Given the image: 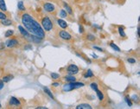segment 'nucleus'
<instances>
[{
  "label": "nucleus",
  "instance_id": "nucleus-22",
  "mask_svg": "<svg viewBox=\"0 0 140 109\" xmlns=\"http://www.w3.org/2000/svg\"><path fill=\"white\" fill-rule=\"evenodd\" d=\"M93 73L92 72V70H91V69H88L87 72L85 74L84 77H85V78H88V77H93Z\"/></svg>",
  "mask_w": 140,
  "mask_h": 109
},
{
  "label": "nucleus",
  "instance_id": "nucleus-29",
  "mask_svg": "<svg viewBox=\"0 0 140 109\" xmlns=\"http://www.w3.org/2000/svg\"><path fill=\"white\" fill-rule=\"evenodd\" d=\"M7 18V16L5 13H4L3 11H0V20H4V19Z\"/></svg>",
  "mask_w": 140,
  "mask_h": 109
},
{
  "label": "nucleus",
  "instance_id": "nucleus-38",
  "mask_svg": "<svg viewBox=\"0 0 140 109\" xmlns=\"http://www.w3.org/2000/svg\"><path fill=\"white\" fill-rule=\"evenodd\" d=\"M4 48H5V45H4V43H1V44H0V50H3Z\"/></svg>",
  "mask_w": 140,
  "mask_h": 109
},
{
  "label": "nucleus",
  "instance_id": "nucleus-39",
  "mask_svg": "<svg viewBox=\"0 0 140 109\" xmlns=\"http://www.w3.org/2000/svg\"><path fill=\"white\" fill-rule=\"evenodd\" d=\"M37 109H47V107H37Z\"/></svg>",
  "mask_w": 140,
  "mask_h": 109
},
{
  "label": "nucleus",
  "instance_id": "nucleus-8",
  "mask_svg": "<svg viewBox=\"0 0 140 109\" xmlns=\"http://www.w3.org/2000/svg\"><path fill=\"white\" fill-rule=\"evenodd\" d=\"M9 104L10 106H15V107H18V106H21V102L18 99H17L16 97H11L10 99Z\"/></svg>",
  "mask_w": 140,
  "mask_h": 109
},
{
  "label": "nucleus",
  "instance_id": "nucleus-10",
  "mask_svg": "<svg viewBox=\"0 0 140 109\" xmlns=\"http://www.w3.org/2000/svg\"><path fill=\"white\" fill-rule=\"evenodd\" d=\"M93 107H91L89 104H86V103H82L80 104L76 107V109H92Z\"/></svg>",
  "mask_w": 140,
  "mask_h": 109
},
{
  "label": "nucleus",
  "instance_id": "nucleus-32",
  "mask_svg": "<svg viewBox=\"0 0 140 109\" xmlns=\"http://www.w3.org/2000/svg\"><path fill=\"white\" fill-rule=\"evenodd\" d=\"M5 87V82L3 81V80H0V90H2Z\"/></svg>",
  "mask_w": 140,
  "mask_h": 109
},
{
  "label": "nucleus",
  "instance_id": "nucleus-41",
  "mask_svg": "<svg viewBox=\"0 0 140 109\" xmlns=\"http://www.w3.org/2000/svg\"><path fill=\"white\" fill-rule=\"evenodd\" d=\"M93 56L94 57V58H96V59H97V57H98L97 55H96V54H93Z\"/></svg>",
  "mask_w": 140,
  "mask_h": 109
},
{
  "label": "nucleus",
  "instance_id": "nucleus-13",
  "mask_svg": "<svg viewBox=\"0 0 140 109\" xmlns=\"http://www.w3.org/2000/svg\"><path fill=\"white\" fill-rule=\"evenodd\" d=\"M0 10L2 11H6L7 10V7H6L5 0H0Z\"/></svg>",
  "mask_w": 140,
  "mask_h": 109
},
{
  "label": "nucleus",
  "instance_id": "nucleus-11",
  "mask_svg": "<svg viewBox=\"0 0 140 109\" xmlns=\"http://www.w3.org/2000/svg\"><path fill=\"white\" fill-rule=\"evenodd\" d=\"M57 23H58V25L62 29H66L68 27V24H67L64 20H62V19H58Z\"/></svg>",
  "mask_w": 140,
  "mask_h": 109
},
{
  "label": "nucleus",
  "instance_id": "nucleus-20",
  "mask_svg": "<svg viewBox=\"0 0 140 109\" xmlns=\"http://www.w3.org/2000/svg\"><path fill=\"white\" fill-rule=\"evenodd\" d=\"M95 92H96V94H97V96H98V98H99V100H104V94H103V93L101 92V91H100L99 89H98V90H96Z\"/></svg>",
  "mask_w": 140,
  "mask_h": 109
},
{
  "label": "nucleus",
  "instance_id": "nucleus-42",
  "mask_svg": "<svg viewBox=\"0 0 140 109\" xmlns=\"http://www.w3.org/2000/svg\"><path fill=\"white\" fill-rule=\"evenodd\" d=\"M1 107H2V106H1V104H0V108H1Z\"/></svg>",
  "mask_w": 140,
  "mask_h": 109
},
{
  "label": "nucleus",
  "instance_id": "nucleus-35",
  "mask_svg": "<svg viewBox=\"0 0 140 109\" xmlns=\"http://www.w3.org/2000/svg\"><path fill=\"white\" fill-rule=\"evenodd\" d=\"M132 99H133V100H134V101H137V100H138V96H136V95H133V96H132Z\"/></svg>",
  "mask_w": 140,
  "mask_h": 109
},
{
  "label": "nucleus",
  "instance_id": "nucleus-12",
  "mask_svg": "<svg viewBox=\"0 0 140 109\" xmlns=\"http://www.w3.org/2000/svg\"><path fill=\"white\" fill-rule=\"evenodd\" d=\"M63 6H64V8H65V10H66V11H67V13H68V14H70V15H72L73 14V10H72V8L69 6L67 3H65V2H63Z\"/></svg>",
  "mask_w": 140,
  "mask_h": 109
},
{
  "label": "nucleus",
  "instance_id": "nucleus-17",
  "mask_svg": "<svg viewBox=\"0 0 140 109\" xmlns=\"http://www.w3.org/2000/svg\"><path fill=\"white\" fill-rule=\"evenodd\" d=\"M13 79V75H11V74H9V75H5L4 76V78H3V81L4 82H9V81H10Z\"/></svg>",
  "mask_w": 140,
  "mask_h": 109
},
{
  "label": "nucleus",
  "instance_id": "nucleus-31",
  "mask_svg": "<svg viewBox=\"0 0 140 109\" xmlns=\"http://www.w3.org/2000/svg\"><path fill=\"white\" fill-rule=\"evenodd\" d=\"M127 62L133 64V63H136V60L133 59V58H128V59H127Z\"/></svg>",
  "mask_w": 140,
  "mask_h": 109
},
{
  "label": "nucleus",
  "instance_id": "nucleus-24",
  "mask_svg": "<svg viewBox=\"0 0 140 109\" xmlns=\"http://www.w3.org/2000/svg\"><path fill=\"white\" fill-rule=\"evenodd\" d=\"M68 14H67V11L65 10H62L61 11H60V17H62V18H66Z\"/></svg>",
  "mask_w": 140,
  "mask_h": 109
},
{
  "label": "nucleus",
  "instance_id": "nucleus-9",
  "mask_svg": "<svg viewBox=\"0 0 140 109\" xmlns=\"http://www.w3.org/2000/svg\"><path fill=\"white\" fill-rule=\"evenodd\" d=\"M18 30H19V31H20V33L22 34V36H24V37H26V38L29 37V33L28 32V30H27L25 28H24L22 25H19Z\"/></svg>",
  "mask_w": 140,
  "mask_h": 109
},
{
  "label": "nucleus",
  "instance_id": "nucleus-19",
  "mask_svg": "<svg viewBox=\"0 0 140 109\" xmlns=\"http://www.w3.org/2000/svg\"><path fill=\"white\" fill-rule=\"evenodd\" d=\"M43 90H44V92H45L46 94H47L48 95L50 98H51V99H53V100H54V95H53V94L51 93V91H50L48 88H46V87H44V88H43Z\"/></svg>",
  "mask_w": 140,
  "mask_h": 109
},
{
  "label": "nucleus",
  "instance_id": "nucleus-21",
  "mask_svg": "<svg viewBox=\"0 0 140 109\" xmlns=\"http://www.w3.org/2000/svg\"><path fill=\"white\" fill-rule=\"evenodd\" d=\"M110 46H111V48H112V50H116V51H118V52H120V49H119V48L118 47V46H117L114 43H110Z\"/></svg>",
  "mask_w": 140,
  "mask_h": 109
},
{
  "label": "nucleus",
  "instance_id": "nucleus-27",
  "mask_svg": "<svg viewBox=\"0 0 140 109\" xmlns=\"http://www.w3.org/2000/svg\"><path fill=\"white\" fill-rule=\"evenodd\" d=\"M50 75H51L52 79H54V80H57V79L60 78V74H56V73H52Z\"/></svg>",
  "mask_w": 140,
  "mask_h": 109
},
{
  "label": "nucleus",
  "instance_id": "nucleus-25",
  "mask_svg": "<svg viewBox=\"0 0 140 109\" xmlns=\"http://www.w3.org/2000/svg\"><path fill=\"white\" fill-rule=\"evenodd\" d=\"M13 34H14V31L12 30H7L5 32V37H10V36H13Z\"/></svg>",
  "mask_w": 140,
  "mask_h": 109
},
{
  "label": "nucleus",
  "instance_id": "nucleus-37",
  "mask_svg": "<svg viewBox=\"0 0 140 109\" xmlns=\"http://www.w3.org/2000/svg\"><path fill=\"white\" fill-rule=\"evenodd\" d=\"M53 86H54V87H58V86H60V84L58 82H54L53 83Z\"/></svg>",
  "mask_w": 140,
  "mask_h": 109
},
{
  "label": "nucleus",
  "instance_id": "nucleus-3",
  "mask_svg": "<svg viewBox=\"0 0 140 109\" xmlns=\"http://www.w3.org/2000/svg\"><path fill=\"white\" fill-rule=\"evenodd\" d=\"M42 26H43V30L50 31L53 29V23L50 20L48 17H44L42 19Z\"/></svg>",
  "mask_w": 140,
  "mask_h": 109
},
{
  "label": "nucleus",
  "instance_id": "nucleus-30",
  "mask_svg": "<svg viewBox=\"0 0 140 109\" xmlns=\"http://www.w3.org/2000/svg\"><path fill=\"white\" fill-rule=\"evenodd\" d=\"M126 103H127V105H128L129 107H131V106H132V103H131V99H130L128 96H126Z\"/></svg>",
  "mask_w": 140,
  "mask_h": 109
},
{
  "label": "nucleus",
  "instance_id": "nucleus-4",
  "mask_svg": "<svg viewBox=\"0 0 140 109\" xmlns=\"http://www.w3.org/2000/svg\"><path fill=\"white\" fill-rule=\"evenodd\" d=\"M67 71H68V74L69 75H74V74H76L79 73V68L74 64H70L68 69H67Z\"/></svg>",
  "mask_w": 140,
  "mask_h": 109
},
{
  "label": "nucleus",
  "instance_id": "nucleus-6",
  "mask_svg": "<svg viewBox=\"0 0 140 109\" xmlns=\"http://www.w3.org/2000/svg\"><path fill=\"white\" fill-rule=\"evenodd\" d=\"M59 36L62 38V40H65V41H69L72 39V36L68 32H67L65 30H61L59 32Z\"/></svg>",
  "mask_w": 140,
  "mask_h": 109
},
{
  "label": "nucleus",
  "instance_id": "nucleus-5",
  "mask_svg": "<svg viewBox=\"0 0 140 109\" xmlns=\"http://www.w3.org/2000/svg\"><path fill=\"white\" fill-rule=\"evenodd\" d=\"M43 7L44 9V10L48 13H52V12L55 11V5H52V4H50V3H44L43 5Z\"/></svg>",
  "mask_w": 140,
  "mask_h": 109
},
{
  "label": "nucleus",
  "instance_id": "nucleus-1",
  "mask_svg": "<svg viewBox=\"0 0 140 109\" xmlns=\"http://www.w3.org/2000/svg\"><path fill=\"white\" fill-rule=\"evenodd\" d=\"M22 23L24 24V28L28 30L29 33L31 35L40 37L41 39H43L45 37V32L43 30V27L38 24V22L36 21L33 17H31L29 14H23L22 16Z\"/></svg>",
  "mask_w": 140,
  "mask_h": 109
},
{
  "label": "nucleus",
  "instance_id": "nucleus-16",
  "mask_svg": "<svg viewBox=\"0 0 140 109\" xmlns=\"http://www.w3.org/2000/svg\"><path fill=\"white\" fill-rule=\"evenodd\" d=\"M30 37H31V40L33 41V42H35V43H41V42H42V40H43V39H41L40 37H38V36H35V35H31Z\"/></svg>",
  "mask_w": 140,
  "mask_h": 109
},
{
  "label": "nucleus",
  "instance_id": "nucleus-15",
  "mask_svg": "<svg viewBox=\"0 0 140 109\" xmlns=\"http://www.w3.org/2000/svg\"><path fill=\"white\" fill-rule=\"evenodd\" d=\"M65 80H66V81H68V82H74V81H76V78L74 77V75H68L65 77Z\"/></svg>",
  "mask_w": 140,
  "mask_h": 109
},
{
  "label": "nucleus",
  "instance_id": "nucleus-2",
  "mask_svg": "<svg viewBox=\"0 0 140 109\" xmlns=\"http://www.w3.org/2000/svg\"><path fill=\"white\" fill-rule=\"evenodd\" d=\"M82 87H84V83L82 82H76V81L68 82V84H65L63 86V90L68 92V91H72L74 89H76V88H82Z\"/></svg>",
  "mask_w": 140,
  "mask_h": 109
},
{
  "label": "nucleus",
  "instance_id": "nucleus-34",
  "mask_svg": "<svg viewBox=\"0 0 140 109\" xmlns=\"http://www.w3.org/2000/svg\"><path fill=\"white\" fill-rule=\"evenodd\" d=\"M93 49H94V50H99V51H103V50L101 49V48H99V47H97V46H93Z\"/></svg>",
  "mask_w": 140,
  "mask_h": 109
},
{
  "label": "nucleus",
  "instance_id": "nucleus-23",
  "mask_svg": "<svg viewBox=\"0 0 140 109\" xmlns=\"http://www.w3.org/2000/svg\"><path fill=\"white\" fill-rule=\"evenodd\" d=\"M118 30H119V35H120V36L126 37V33H125V30H124V29L122 28V27H119Z\"/></svg>",
  "mask_w": 140,
  "mask_h": 109
},
{
  "label": "nucleus",
  "instance_id": "nucleus-28",
  "mask_svg": "<svg viewBox=\"0 0 140 109\" xmlns=\"http://www.w3.org/2000/svg\"><path fill=\"white\" fill-rule=\"evenodd\" d=\"M87 39L88 41H94L95 40V36L93 35H91V34H88L87 36Z\"/></svg>",
  "mask_w": 140,
  "mask_h": 109
},
{
  "label": "nucleus",
  "instance_id": "nucleus-7",
  "mask_svg": "<svg viewBox=\"0 0 140 109\" xmlns=\"http://www.w3.org/2000/svg\"><path fill=\"white\" fill-rule=\"evenodd\" d=\"M18 44V41L17 39H9V40L6 42V46L8 48H13V47H16V46Z\"/></svg>",
  "mask_w": 140,
  "mask_h": 109
},
{
  "label": "nucleus",
  "instance_id": "nucleus-18",
  "mask_svg": "<svg viewBox=\"0 0 140 109\" xmlns=\"http://www.w3.org/2000/svg\"><path fill=\"white\" fill-rule=\"evenodd\" d=\"M17 7H18L19 10H21V11H24L25 10V7H24L23 1H19L18 4H17Z\"/></svg>",
  "mask_w": 140,
  "mask_h": 109
},
{
  "label": "nucleus",
  "instance_id": "nucleus-40",
  "mask_svg": "<svg viewBox=\"0 0 140 109\" xmlns=\"http://www.w3.org/2000/svg\"><path fill=\"white\" fill-rule=\"evenodd\" d=\"M139 30H140L139 27H138V37H139Z\"/></svg>",
  "mask_w": 140,
  "mask_h": 109
},
{
  "label": "nucleus",
  "instance_id": "nucleus-33",
  "mask_svg": "<svg viewBox=\"0 0 140 109\" xmlns=\"http://www.w3.org/2000/svg\"><path fill=\"white\" fill-rule=\"evenodd\" d=\"M79 30H80V33H83L84 32V29L83 27H82V25H80V27H79Z\"/></svg>",
  "mask_w": 140,
  "mask_h": 109
},
{
  "label": "nucleus",
  "instance_id": "nucleus-26",
  "mask_svg": "<svg viewBox=\"0 0 140 109\" xmlns=\"http://www.w3.org/2000/svg\"><path fill=\"white\" fill-rule=\"evenodd\" d=\"M90 87H91V88L93 89V90H94V91H96V90H98V84L97 83H95V82H93V83H91L90 84Z\"/></svg>",
  "mask_w": 140,
  "mask_h": 109
},
{
  "label": "nucleus",
  "instance_id": "nucleus-14",
  "mask_svg": "<svg viewBox=\"0 0 140 109\" xmlns=\"http://www.w3.org/2000/svg\"><path fill=\"white\" fill-rule=\"evenodd\" d=\"M1 24L3 25H5V26H10V25H11L12 24V21L11 20H10V19H4V20H1Z\"/></svg>",
  "mask_w": 140,
  "mask_h": 109
},
{
  "label": "nucleus",
  "instance_id": "nucleus-36",
  "mask_svg": "<svg viewBox=\"0 0 140 109\" xmlns=\"http://www.w3.org/2000/svg\"><path fill=\"white\" fill-rule=\"evenodd\" d=\"M24 49H25V50H32V47H31L30 45H28L27 47L24 48Z\"/></svg>",
  "mask_w": 140,
  "mask_h": 109
}]
</instances>
